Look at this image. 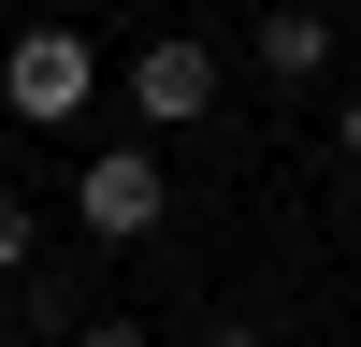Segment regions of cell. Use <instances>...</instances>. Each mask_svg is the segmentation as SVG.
<instances>
[{
  "label": "cell",
  "instance_id": "cell-6",
  "mask_svg": "<svg viewBox=\"0 0 361 347\" xmlns=\"http://www.w3.org/2000/svg\"><path fill=\"white\" fill-rule=\"evenodd\" d=\"M73 347H159V333H145V318H87Z\"/></svg>",
  "mask_w": 361,
  "mask_h": 347
},
{
  "label": "cell",
  "instance_id": "cell-8",
  "mask_svg": "<svg viewBox=\"0 0 361 347\" xmlns=\"http://www.w3.org/2000/svg\"><path fill=\"white\" fill-rule=\"evenodd\" d=\"M333 145H347V174H361V87H347V116H333Z\"/></svg>",
  "mask_w": 361,
  "mask_h": 347
},
{
  "label": "cell",
  "instance_id": "cell-7",
  "mask_svg": "<svg viewBox=\"0 0 361 347\" xmlns=\"http://www.w3.org/2000/svg\"><path fill=\"white\" fill-rule=\"evenodd\" d=\"M202 347H289V333H260V318H217V333H202Z\"/></svg>",
  "mask_w": 361,
  "mask_h": 347
},
{
  "label": "cell",
  "instance_id": "cell-9",
  "mask_svg": "<svg viewBox=\"0 0 361 347\" xmlns=\"http://www.w3.org/2000/svg\"><path fill=\"white\" fill-rule=\"evenodd\" d=\"M0 347H29V318H15V304H0Z\"/></svg>",
  "mask_w": 361,
  "mask_h": 347
},
{
  "label": "cell",
  "instance_id": "cell-4",
  "mask_svg": "<svg viewBox=\"0 0 361 347\" xmlns=\"http://www.w3.org/2000/svg\"><path fill=\"white\" fill-rule=\"evenodd\" d=\"M260 73H275V87H318V73H333V15H318V0H275V15H260Z\"/></svg>",
  "mask_w": 361,
  "mask_h": 347
},
{
  "label": "cell",
  "instance_id": "cell-5",
  "mask_svg": "<svg viewBox=\"0 0 361 347\" xmlns=\"http://www.w3.org/2000/svg\"><path fill=\"white\" fill-rule=\"evenodd\" d=\"M29 260H44V217H29L15 188H0V275H29Z\"/></svg>",
  "mask_w": 361,
  "mask_h": 347
},
{
  "label": "cell",
  "instance_id": "cell-3",
  "mask_svg": "<svg viewBox=\"0 0 361 347\" xmlns=\"http://www.w3.org/2000/svg\"><path fill=\"white\" fill-rule=\"evenodd\" d=\"M202 116H217V44H188V29L130 44V130H202Z\"/></svg>",
  "mask_w": 361,
  "mask_h": 347
},
{
  "label": "cell",
  "instance_id": "cell-2",
  "mask_svg": "<svg viewBox=\"0 0 361 347\" xmlns=\"http://www.w3.org/2000/svg\"><path fill=\"white\" fill-rule=\"evenodd\" d=\"M73 217H87V246H145V231L173 217V188H159V159H145V145H87Z\"/></svg>",
  "mask_w": 361,
  "mask_h": 347
},
{
  "label": "cell",
  "instance_id": "cell-1",
  "mask_svg": "<svg viewBox=\"0 0 361 347\" xmlns=\"http://www.w3.org/2000/svg\"><path fill=\"white\" fill-rule=\"evenodd\" d=\"M0 102H15L29 130H73V116L102 102V58H87V29H15V58H0Z\"/></svg>",
  "mask_w": 361,
  "mask_h": 347
}]
</instances>
